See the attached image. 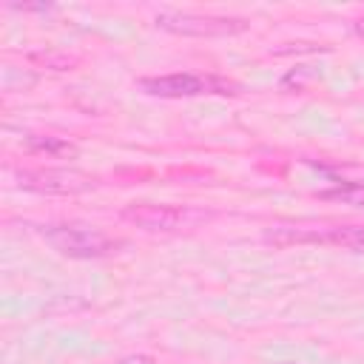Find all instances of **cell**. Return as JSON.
I'll return each instance as SVG.
<instances>
[{
  "label": "cell",
  "instance_id": "9",
  "mask_svg": "<svg viewBox=\"0 0 364 364\" xmlns=\"http://www.w3.org/2000/svg\"><path fill=\"white\" fill-rule=\"evenodd\" d=\"M28 60L40 63V65H46L51 71H68V68L77 65V57L63 54V51H34V54H28Z\"/></svg>",
  "mask_w": 364,
  "mask_h": 364
},
{
  "label": "cell",
  "instance_id": "1",
  "mask_svg": "<svg viewBox=\"0 0 364 364\" xmlns=\"http://www.w3.org/2000/svg\"><path fill=\"white\" fill-rule=\"evenodd\" d=\"M145 94L151 97H168V100H179V97H199V94H239V85L213 74H162V77H142L136 82Z\"/></svg>",
  "mask_w": 364,
  "mask_h": 364
},
{
  "label": "cell",
  "instance_id": "8",
  "mask_svg": "<svg viewBox=\"0 0 364 364\" xmlns=\"http://www.w3.org/2000/svg\"><path fill=\"white\" fill-rule=\"evenodd\" d=\"M318 199H327V202H338V205H350V208L364 210V185L344 182V185H338V188L318 191Z\"/></svg>",
  "mask_w": 364,
  "mask_h": 364
},
{
  "label": "cell",
  "instance_id": "3",
  "mask_svg": "<svg viewBox=\"0 0 364 364\" xmlns=\"http://www.w3.org/2000/svg\"><path fill=\"white\" fill-rule=\"evenodd\" d=\"M154 23L162 31L182 34V37H233L247 28L242 17H213V14H193V11H159Z\"/></svg>",
  "mask_w": 364,
  "mask_h": 364
},
{
  "label": "cell",
  "instance_id": "4",
  "mask_svg": "<svg viewBox=\"0 0 364 364\" xmlns=\"http://www.w3.org/2000/svg\"><path fill=\"white\" fill-rule=\"evenodd\" d=\"M17 185L34 193H51V196H77L94 188V179L85 171L77 168H34L20 171Z\"/></svg>",
  "mask_w": 364,
  "mask_h": 364
},
{
  "label": "cell",
  "instance_id": "7",
  "mask_svg": "<svg viewBox=\"0 0 364 364\" xmlns=\"http://www.w3.org/2000/svg\"><path fill=\"white\" fill-rule=\"evenodd\" d=\"M318 242L364 253V228H358V225H318Z\"/></svg>",
  "mask_w": 364,
  "mask_h": 364
},
{
  "label": "cell",
  "instance_id": "6",
  "mask_svg": "<svg viewBox=\"0 0 364 364\" xmlns=\"http://www.w3.org/2000/svg\"><path fill=\"white\" fill-rule=\"evenodd\" d=\"M26 148L31 154H40L48 159H77L80 156V148L74 142H68L65 136H54V134H28Z\"/></svg>",
  "mask_w": 364,
  "mask_h": 364
},
{
  "label": "cell",
  "instance_id": "5",
  "mask_svg": "<svg viewBox=\"0 0 364 364\" xmlns=\"http://www.w3.org/2000/svg\"><path fill=\"white\" fill-rule=\"evenodd\" d=\"M122 219L142 228V230H176L185 225V210L173 205H154V202H134L122 208Z\"/></svg>",
  "mask_w": 364,
  "mask_h": 364
},
{
  "label": "cell",
  "instance_id": "11",
  "mask_svg": "<svg viewBox=\"0 0 364 364\" xmlns=\"http://www.w3.org/2000/svg\"><path fill=\"white\" fill-rule=\"evenodd\" d=\"M355 34H358V37H364V17H361V20H355Z\"/></svg>",
  "mask_w": 364,
  "mask_h": 364
},
{
  "label": "cell",
  "instance_id": "2",
  "mask_svg": "<svg viewBox=\"0 0 364 364\" xmlns=\"http://www.w3.org/2000/svg\"><path fill=\"white\" fill-rule=\"evenodd\" d=\"M43 239L68 259H100L119 245L102 230L85 228V225H46Z\"/></svg>",
  "mask_w": 364,
  "mask_h": 364
},
{
  "label": "cell",
  "instance_id": "10",
  "mask_svg": "<svg viewBox=\"0 0 364 364\" xmlns=\"http://www.w3.org/2000/svg\"><path fill=\"white\" fill-rule=\"evenodd\" d=\"M119 364H154L151 355H125Z\"/></svg>",
  "mask_w": 364,
  "mask_h": 364
}]
</instances>
